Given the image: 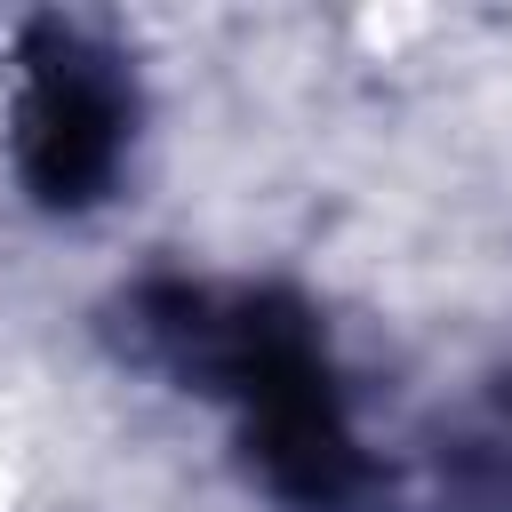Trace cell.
Instances as JSON below:
<instances>
[{"instance_id":"obj_1","label":"cell","mask_w":512,"mask_h":512,"mask_svg":"<svg viewBox=\"0 0 512 512\" xmlns=\"http://www.w3.org/2000/svg\"><path fill=\"white\" fill-rule=\"evenodd\" d=\"M120 320L136 360L224 408L232 448L280 512H400V480L368 448L320 312L296 288L152 272L120 296Z\"/></svg>"},{"instance_id":"obj_2","label":"cell","mask_w":512,"mask_h":512,"mask_svg":"<svg viewBox=\"0 0 512 512\" xmlns=\"http://www.w3.org/2000/svg\"><path fill=\"white\" fill-rule=\"evenodd\" d=\"M128 144H136L128 56L72 16H32L8 56V152L32 208L88 216L96 200H112Z\"/></svg>"},{"instance_id":"obj_3","label":"cell","mask_w":512,"mask_h":512,"mask_svg":"<svg viewBox=\"0 0 512 512\" xmlns=\"http://www.w3.org/2000/svg\"><path fill=\"white\" fill-rule=\"evenodd\" d=\"M432 504L440 512H512V376L448 432L432 464Z\"/></svg>"}]
</instances>
